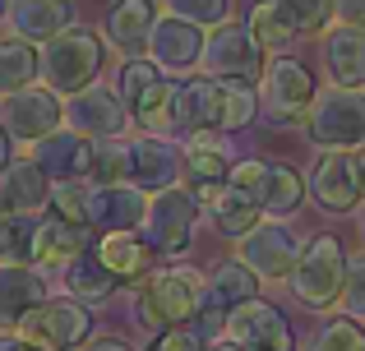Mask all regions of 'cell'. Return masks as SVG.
Segmentation results:
<instances>
[{
    "label": "cell",
    "mask_w": 365,
    "mask_h": 351,
    "mask_svg": "<svg viewBox=\"0 0 365 351\" xmlns=\"http://www.w3.org/2000/svg\"><path fill=\"white\" fill-rule=\"evenodd\" d=\"M208 291V278L190 263H162L134 278L130 287V319L139 333H162V328L190 324Z\"/></svg>",
    "instance_id": "6da1fadb"
},
{
    "label": "cell",
    "mask_w": 365,
    "mask_h": 351,
    "mask_svg": "<svg viewBox=\"0 0 365 351\" xmlns=\"http://www.w3.org/2000/svg\"><path fill=\"white\" fill-rule=\"evenodd\" d=\"M102 65H107V42L93 28H61L56 37H46L42 51H37V79L56 93V98H70V93L98 83Z\"/></svg>",
    "instance_id": "7a4b0ae2"
},
{
    "label": "cell",
    "mask_w": 365,
    "mask_h": 351,
    "mask_svg": "<svg viewBox=\"0 0 365 351\" xmlns=\"http://www.w3.org/2000/svg\"><path fill=\"white\" fill-rule=\"evenodd\" d=\"M342 278H347V250L333 231H319L310 241H301L292 273H287V291L301 300L305 310H338Z\"/></svg>",
    "instance_id": "3957f363"
},
{
    "label": "cell",
    "mask_w": 365,
    "mask_h": 351,
    "mask_svg": "<svg viewBox=\"0 0 365 351\" xmlns=\"http://www.w3.org/2000/svg\"><path fill=\"white\" fill-rule=\"evenodd\" d=\"M268 65V46L250 33L245 23H217L204 33V51H199V70L217 83H259Z\"/></svg>",
    "instance_id": "277c9868"
},
{
    "label": "cell",
    "mask_w": 365,
    "mask_h": 351,
    "mask_svg": "<svg viewBox=\"0 0 365 351\" xmlns=\"http://www.w3.org/2000/svg\"><path fill=\"white\" fill-rule=\"evenodd\" d=\"M305 135L314 148H342V153L365 148V88L329 83V93H314L305 111Z\"/></svg>",
    "instance_id": "5b68a950"
},
{
    "label": "cell",
    "mask_w": 365,
    "mask_h": 351,
    "mask_svg": "<svg viewBox=\"0 0 365 351\" xmlns=\"http://www.w3.org/2000/svg\"><path fill=\"white\" fill-rule=\"evenodd\" d=\"M227 185H236L259 204L264 217H292L305 204V176L292 162H264V157H241L227 172Z\"/></svg>",
    "instance_id": "8992f818"
},
{
    "label": "cell",
    "mask_w": 365,
    "mask_h": 351,
    "mask_svg": "<svg viewBox=\"0 0 365 351\" xmlns=\"http://www.w3.org/2000/svg\"><path fill=\"white\" fill-rule=\"evenodd\" d=\"M14 333L28 337V342H37V347H46V351H79L93 333H98V324H93L88 305H79V300H70V296L56 291V296L37 300V305L19 319Z\"/></svg>",
    "instance_id": "52a82bcc"
},
{
    "label": "cell",
    "mask_w": 365,
    "mask_h": 351,
    "mask_svg": "<svg viewBox=\"0 0 365 351\" xmlns=\"http://www.w3.org/2000/svg\"><path fill=\"white\" fill-rule=\"evenodd\" d=\"M199 204L190 194V185H167L158 194H148V208H143L139 236L153 245V254H185L190 241H195V222H199Z\"/></svg>",
    "instance_id": "ba28073f"
},
{
    "label": "cell",
    "mask_w": 365,
    "mask_h": 351,
    "mask_svg": "<svg viewBox=\"0 0 365 351\" xmlns=\"http://www.w3.org/2000/svg\"><path fill=\"white\" fill-rule=\"evenodd\" d=\"M296 254H301V236H296L292 217H259L245 236H236V259L268 287L287 282Z\"/></svg>",
    "instance_id": "9c48e42d"
},
{
    "label": "cell",
    "mask_w": 365,
    "mask_h": 351,
    "mask_svg": "<svg viewBox=\"0 0 365 351\" xmlns=\"http://www.w3.org/2000/svg\"><path fill=\"white\" fill-rule=\"evenodd\" d=\"M116 93H120L125 111H130V125L139 130V135H167V93H171V79L148 61V56H125Z\"/></svg>",
    "instance_id": "30bf717a"
},
{
    "label": "cell",
    "mask_w": 365,
    "mask_h": 351,
    "mask_svg": "<svg viewBox=\"0 0 365 351\" xmlns=\"http://www.w3.org/2000/svg\"><path fill=\"white\" fill-rule=\"evenodd\" d=\"M255 88H259V111H268L273 125H296V120H305L314 93H319V88H314L310 65H301L296 56H277V61H268L264 79H259Z\"/></svg>",
    "instance_id": "8fae6325"
},
{
    "label": "cell",
    "mask_w": 365,
    "mask_h": 351,
    "mask_svg": "<svg viewBox=\"0 0 365 351\" xmlns=\"http://www.w3.org/2000/svg\"><path fill=\"white\" fill-rule=\"evenodd\" d=\"M305 199H314V208H324L329 217H351V208L365 199L356 153H342V148H319L310 176H305Z\"/></svg>",
    "instance_id": "7c38bea8"
},
{
    "label": "cell",
    "mask_w": 365,
    "mask_h": 351,
    "mask_svg": "<svg viewBox=\"0 0 365 351\" xmlns=\"http://www.w3.org/2000/svg\"><path fill=\"white\" fill-rule=\"evenodd\" d=\"M222 83L208 74H180L167 93V139H190L199 130H217Z\"/></svg>",
    "instance_id": "4fadbf2b"
},
{
    "label": "cell",
    "mask_w": 365,
    "mask_h": 351,
    "mask_svg": "<svg viewBox=\"0 0 365 351\" xmlns=\"http://www.w3.org/2000/svg\"><path fill=\"white\" fill-rule=\"evenodd\" d=\"M0 125L14 144L33 148L42 135H51L56 125H65V98H56L46 83H28L19 93H5L0 102Z\"/></svg>",
    "instance_id": "5bb4252c"
},
{
    "label": "cell",
    "mask_w": 365,
    "mask_h": 351,
    "mask_svg": "<svg viewBox=\"0 0 365 351\" xmlns=\"http://www.w3.org/2000/svg\"><path fill=\"white\" fill-rule=\"evenodd\" d=\"M232 342H241L245 351H296V328L287 324V315L264 296H250L241 305L227 310V328Z\"/></svg>",
    "instance_id": "9a60e30c"
},
{
    "label": "cell",
    "mask_w": 365,
    "mask_h": 351,
    "mask_svg": "<svg viewBox=\"0 0 365 351\" xmlns=\"http://www.w3.org/2000/svg\"><path fill=\"white\" fill-rule=\"evenodd\" d=\"M199 51H204V28H199V23L171 14V9L153 19L143 56H148V61L158 65L167 79H180V74L195 70V65H199Z\"/></svg>",
    "instance_id": "2e32d148"
},
{
    "label": "cell",
    "mask_w": 365,
    "mask_h": 351,
    "mask_svg": "<svg viewBox=\"0 0 365 351\" xmlns=\"http://www.w3.org/2000/svg\"><path fill=\"white\" fill-rule=\"evenodd\" d=\"M65 125L79 130L83 139H120L130 130V111H125L120 93L111 83H88V88L70 93L65 102Z\"/></svg>",
    "instance_id": "e0dca14e"
},
{
    "label": "cell",
    "mask_w": 365,
    "mask_h": 351,
    "mask_svg": "<svg viewBox=\"0 0 365 351\" xmlns=\"http://www.w3.org/2000/svg\"><path fill=\"white\" fill-rule=\"evenodd\" d=\"M130 180L143 189V194H158L167 185H180L185 180V162H180V144L167 135H139L130 139Z\"/></svg>",
    "instance_id": "ac0fdd59"
},
{
    "label": "cell",
    "mask_w": 365,
    "mask_h": 351,
    "mask_svg": "<svg viewBox=\"0 0 365 351\" xmlns=\"http://www.w3.org/2000/svg\"><path fill=\"white\" fill-rule=\"evenodd\" d=\"M148 194L134 180H102L88 185V226L93 231H139Z\"/></svg>",
    "instance_id": "d6986e66"
},
{
    "label": "cell",
    "mask_w": 365,
    "mask_h": 351,
    "mask_svg": "<svg viewBox=\"0 0 365 351\" xmlns=\"http://www.w3.org/2000/svg\"><path fill=\"white\" fill-rule=\"evenodd\" d=\"M28 157H33L46 176H51V185H61V180H83V185H88L93 139H83L79 130H70V125H56L51 135L37 139Z\"/></svg>",
    "instance_id": "ffe728a7"
},
{
    "label": "cell",
    "mask_w": 365,
    "mask_h": 351,
    "mask_svg": "<svg viewBox=\"0 0 365 351\" xmlns=\"http://www.w3.org/2000/svg\"><path fill=\"white\" fill-rule=\"evenodd\" d=\"M46 278H51V287L61 291V296L79 300V305H88V310H98V305H107V300H116V291H120V282L111 278V273L102 268L98 259H93V250L74 254L70 263H61V268L46 273Z\"/></svg>",
    "instance_id": "44dd1931"
},
{
    "label": "cell",
    "mask_w": 365,
    "mask_h": 351,
    "mask_svg": "<svg viewBox=\"0 0 365 351\" xmlns=\"http://www.w3.org/2000/svg\"><path fill=\"white\" fill-rule=\"evenodd\" d=\"M51 296V278L33 263H0V333H14V324Z\"/></svg>",
    "instance_id": "7402d4cb"
},
{
    "label": "cell",
    "mask_w": 365,
    "mask_h": 351,
    "mask_svg": "<svg viewBox=\"0 0 365 351\" xmlns=\"http://www.w3.org/2000/svg\"><path fill=\"white\" fill-rule=\"evenodd\" d=\"M9 33L24 37V42L42 46L46 37H56L61 28L74 23V5L70 0H5V14Z\"/></svg>",
    "instance_id": "603a6c76"
},
{
    "label": "cell",
    "mask_w": 365,
    "mask_h": 351,
    "mask_svg": "<svg viewBox=\"0 0 365 351\" xmlns=\"http://www.w3.org/2000/svg\"><path fill=\"white\" fill-rule=\"evenodd\" d=\"M0 204H5V213L42 217L51 204V176L33 157H9V167L0 172Z\"/></svg>",
    "instance_id": "cb8c5ba5"
},
{
    "label": "cell",
    "mask_w": 365,
    "mask_h": 351,
    "mask_svg": "<svg viewBox=\"0 0 365 351\" xmlns=\"http://www.w3.org/2000/svg\"><path fill=\"white\" fill-rule=\"evenodd\" d=\"M88 250L116 282H134L139 273L153 268V245L139 231H98V241Z\"/></svg>",
    "instance_id": "d4e9b609"
},
{
    "label": "cell",
    "mask_w": 365,
    "mask_h": 351,
    "mask_svg": "<svg viewBox=\"0 0 365 351\" xmlns=\"http://www.w3.org/2000/svg\"><path fill=\"white\" fill-rule=\"evenodd\" d=\"M153 19H158L153 0H116L107 9V23H102V42L116 56H143Z\"/></svg>",
    "instance_id": "484cf974"
},
{
    "label": "cell",
    "mask_w": 365,
    "mask_h": 351,
    "mask_svg": "<svg viewBox=\"0 0 365 351\" xmlns=\"http://www.w3.org/2000/svg\"><path fill=\"white\" fill-rule=\"evenodd\" d=\"M88 250V226H74L61 222V217H37V231H33V268L56 273L61 263H70L74 254Z\"/></svg>",
    "instance_id": "4316f807"
},
{
    "label": "cell",
    "mask_w": 365,
    "mask_h": 351,
    "mask_svg": "<svg viewBox=\"0 0 365 351\" xmlns=\"http://www.w3.org/2000/svg\"><path fill=\"white\" fill-rule=\"evenodd\" d=\"M180 162H185V180H208V185H227L236 153L232 139H222V130H199L180 144Z\"/></svg>",
    "instance_id": "83f0119b"
},
{
    "label": "cell",
    "mask_w": 365,
    "mask_h": 351,
    "mask_svg": "<svg viewBox=\"0 0 365 351\" xmlns=\"http://www.w3.org/2000/svg\"><path fill=\"white\" fill-rule=\"evenodd\" d=\"M324 74L333 88H365V33L361 28H333L324 37Z\"/></svg>",
    "instance_id": "f1b7e54d"
},
{
    "label": "cell",
    "mask_w": 365,
    "mask_h": 351,
    "mask_svg": "<svg viewBox=\"0 0 365 351\" xmlns=\"http://www.w3.org/2000/svg\"><path fill=\"white\" fill-rule=\"evenodd\" d=\"M204 217L213 222V231H217V236L236 241V236H245L264 213H259V204H255L250 194H241L236 185H222V189H217V199L204 208Z\"/></svg>",
    "instance_id": "f546056e"
},
{
    "label": "cell",
    "mask_w": 365,
    "mask_h": 351,
    "mask_svg": "<svg viewBox=\"0 0 365 351\" xmlns=\"http://www.w3.org/2000/svg\"><path fill=\"white\" fill-rule=\"evenodd\" d=\"M259 291H264V282H259L241 259H227V263H217V268L208 273V291L204 296L217 300L222 310H232V305H241V300L259 296Z\"/></svg>",
    "instance_id": "4dcf8cb0"
},
{
    "label": "cell",
    "mask_w": 365,
    "mask_h": 351,
    "mask_svg": "<svg viewBox=\"0 0 365 351\" xmlns=\"http://www.w3.org/2000/svg\"><path fill=\"white\" fill-rule=\"evenodd\" d=\"M305 351H365V324L342 310H324Z\"/></svg>",
    "instance_id": "1f68e13d"
},
{
    "label": "cell",
    "mask_w": 365,
    "mask_h": 351,
    "mask_svg": "<svg viewBox=\"0 0 365 351\" xmlns=\"http://www.w3.org/2000/svg\"><path fill=\"white\" fill-rule=\"evenodd\" d=\"M37 83V46L24 37H0V98Z\"/></svg>",
    "instance_id": "d6a6232c"
},
{
    "label": "cell",
    "mask_w": 365,
    "mask_h": 351,
    "mask_svg": "<svg viewBox=\"0 0 365 351\" xmlns=\"http://www.w3.org/2000/svg\"><path fill=\"white\" fill-rule=\"evenodd\" d=\"M259 120V88L255 83H222V102H217V130L222 135H241Z\"/></svg>",
    "instance_id": "836d02e7"
},
{
    "label": "cell",
    "mask_w": 365,
    "mask_h": 351,
    "mask_svg": "<svg viewBox=\"0 0 365 351\" xmlns=\"http://www.w3.org/2000/svg\"><path fill=\"white\" fill-rule=\"evenodd\" d=\"M273 9L292 28V37H314L333 19V0H273Z\"/></svg>",
    "instance_id": "e575fe53"
},
{
    "label": "cell",
    "mask_w": 365,
    "mask_h": 351,
    "mask_svg": "<svg viewBox=\"0 0 365 351\" xmlns=\"http://www.w3.org/2000/svg\"><path fill=\"white\" fill-rule=\"evenodd\" d=\"M33 213H5L0 217V263H33Z\"/></svg>",
    "instance_id": "d590c367"
},
{
    "label": "cell",
    "mask_w": 365,
    "mask_h": 351,
    "mask_svg": "<svg viewBox=\"0 0 365 351\" xmlns=\"http://www.w3.org/2000/svg\"><path fill=\"white\" fill-rule=\"evenodd\" d=\"M102 180H130V148H125V139H93L88 185H102Z\"/></svg>",
    "instance_id": "8d00e7d4"
},
{
    "label": "cell",
    "mask_w": 365,
    "mask_h": 351,
    "mask_svg": "<svg viewBox=\"0 0 365 351\" xmlns=\"http://www.w3.org/2000/svg\"><path fill=\"white\" fill-rule=\"evenodd\" d=\"M51 217L61 222H74V226H88V185L83 180H61L51 185Z\"/></svg>",
    "instance_id": "74e56055"
},
{
    "label": "cell",
    "mask_w": 365,
    "mask_h": 351,
    "mask_svg": "<svg viewBox=\"0 0 365 351\" xmlns=\"http://www.w3.org/2000/svg\"><path fill=\"white\" fill-rule=\"evenodd\" d=\"M245 28H250V33H255L264 46H287V42H292V28H287L282 19H277L273 0H259V5H250Z\"/></svg>",
    "instance_id": "f35d334b"
},
{
    "label": "cell",
    "mask_w": 365,
    "mask_h": 351,
    "mask_svg": "<svg viewBox=\"0 0 365 351\" xmlns=\"http://www.w3.org/2000/svg\"><path fill=\"white\" fill-rule=\"evenodd\" d=\"M342 315L361 319L365 324V250L361 254H347V278H342V296H338Z\"/></svg>",
    "instance_id": "ab89813d"
},
{
    "label": "cell",
    "mask_w": 365,
    "mask_h": 351,
    "mask_svg": "<svg viewBox=\"0 0 365 351\" xmlns=\"http://www.w3.org/2000/svg\"><path fill=\"white\" fill-rule=\"evenodd\" d=\"M167 9L190 19V23H199V28H217L232 19V0H167Z\"/></svg>",
    "instance_id": "60d3db41"
},
{
    "label": "cell",
    "mask_w": 365,
    "mask_h": 351,
    "mask_svg": "<svg viewBox=\"0 0 365 351\" xmlns=\"http://www.w3.org/2000/svg\"><path fill=\"white\" fill-rule=\"evenodd\" d=\"M143 351H204V337H199V328L176 324V328H162V333H153Z\"/></svg>",
    "instance_id": "b9f144b4"
},
{
    "label": "cell",
    "mask_w": 365,
    "mask_h": 351,
    "mask_svg": "<svg viewBox=\"0 0 365 351\" xmlns=\"http://www.w3.org/2000/svg\"><path fill=\"white\" fill-rule=\"evenodd\" d=\"M333 19L342 28H361L365 33V0H333Z\"/></svg>",
    "instance_id": "7bdbcfd3"
},
{
    "label": "cell",
    "mask_w": 365,
    "mask_h": 351,
    "mask_svg": "<svg viewBox=\"0 0 365 351\" xmlns=\"http://www.w3.org/2000/svg\"><path fill=\"white\" fill-rule=\"evenodd\" d=\"M79 351H134V347H130V342H120V337H98V333H93Z\"/></svg>",
    "instance_id": "ee69618b"
},
{
    "label": "cell",
    "mask_w": 365,
    "mask_h": 351,
    "mask_svg": "<svg viewBox=\"0 0 365 351\" xmlns=\"http://www.w3.org/2000/svg\"><path fill=\"white\" fill-rule=\"evenodd\" d=\"M0 351H46V347L28 342V337H19V333H0Z\"/></svg>",
    "instance_id": "f6af8a7d"
},
{
    "label": "cell",
    "mask_w": 365,
    "mask_h": 351,
    "mask_svg": "<svg viewBox=\"0 0 365 351\" xmlns=\"http://www.w3.org/2000/svg\"><path fill=\"white\" fill-rule=\"evenodd\" d=\"M204 351H245V347H241V342H232V337L222 333V337H208V342H204Z\"/></svg>",
    "instance_id": "bcb514c9"
},
{
    "label": "cell",
    "mask_w": 365,
    "mask_h": 351,
    "mask_svg": "<svg viewBox=\"0 0 365 351\" xmlns=\"http://www.w3.org/2000/svg\"><path fill=\"white\" fill-rule=\"evenodd\" d=\"M9 157H14V139L5 135V125H0V172L9 167Z\"/></svg>",
    "instance_id": "7dc6e473"
},
{
    "label": "cell",
    "mask_w": 365,
    "mask_h": 351,
    "mask_svg": "<svg viewBox=\"0 0 365 351\" xmlns=\"http://www.w3.org/2000/svg\"><path fill=\"white\" fill-rule=\"evenodd\" d=\"M351 217H356V236H361V245H365V199L351 208Z\"/></svg>",
    "instance_id": "c3c4849f"
},
{
    "label": "cell",
    "mask_w": 365,
    "mask_h": 351,
    "mask_svg": "<svg viewBox=\"0 0 365 351\" xmlns=\"http://www.w3.org/2000/svg\"><path fill=\"white\" fill-rule=\"evenodd\" d=\"M356 162H361V185H365V148H356Z\"/></svg>",
    "instance_id": "681fc988"
},
{
    "label": "cell",
    "mask_w": 365,
    "mask_h": 351,
    "mask_svg": "<svg viewBox=\"0 0 365 351\" xmlns=\"http://www.w3.org/2000/svg\"><path fill=\"white\" fill-rule=\"evenodd\" d=\"M0 14H5V0H0Z\"/></svg>",
    "instance_id": "f907efd6"
},
{
    "label": "cell",
    "mask_w": 365,
    "mask_h": 351,
    "mask_svg": "<svg viewBox=\"0 0 365 351\" xmlns=\"http://www.w3.org/2000/svg\"><path fill=\"white\" fill-rule=\"evenodd\" d=\"M0 217H5V204H0Z\"/></svg>",
    "instance_id": "816d5d0a"
}]
</instances>
